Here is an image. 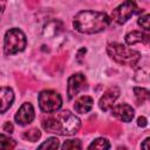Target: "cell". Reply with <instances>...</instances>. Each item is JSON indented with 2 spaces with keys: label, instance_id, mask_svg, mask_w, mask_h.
<instances>
[{
  "label": "cell",
  "instance_id": "6da1fadb",
  "mask_svg": "<svg viewBox=\"0 0 150 150\" xmlns=\"http://www.w3.org/2000/svg\"><path fill=\"white\" fill-rule=\"evenodd\" d=\"M42 128L47 132L63 136L75 135L81 128V121L69 110L56 112L55 115L42 121Z\"/></svg>",
  "mask_w": 150,
  "mask_h": 150
},
{
  "label": "cell",
  "instance_id": "7a4b0ae2",
  "mask_svg": "<svg viewBox=\"0 0 150 150\" xmlns=\"http://www.w3.org/2000/svg\"><path fill=\"white\" fill-rule=\"evenodd\" d=\"M109 18L103 12L82 11L74 16V28L84 34H94L104 30L109 26Z\"/></svg>",
  "mask_w": 150,
  "mask_h": 150
},
{
  "label": "cell",
  "instance_id": "3957f363",
  "mask_svg": "<svg viewBox=\"0 0 150 150\" xmlns=\"http://www.w3.org/2000/svg\"><path fill=\"white\" fill-rule=\"evenodd\" d=\"M107 52L114 61L123 66H135L141 59V54L137 50L130 49L117 42L109 43L107 46Z\"/></svg>",
  "mask_w": 150,
  "mask_h": 150
},
{
  "label": "cell",
  "instance_id": "277c9868",
  "mask_svg": "<svg viewBox=\"0 0 150 150\" xmlns=\"http://www.w3.org/2000/svg\"><path fill=\"white\" fill-rule=\"evenodd\" d=\"M27 45L26 35L19 28H11L6 32L4 40V50L6 55H13L22 52Z\"/></svg>",
  "mask_w": 150,
  "mask_h": 150
},
{
  "label": "cell",
  "instance_id": "5b68a950",
  "mask_svg": "<svg viewBox=\"0 0 150 150\" xmlns=\"http://www.w3.org/2000/svg\"><path fill=\"white\" fill-rule=\"evenodd\" d=\"M39 105L43 112H55L62 105L61 95L54 90H43L39 95Z\"/></svg>",
  "mask_w": 150,
  "mask_h": 150
},
{
  "label": "cell",
  "instance_id": "8992f818",
  "mask_svg": "<svg viewBox=\"0 0 150 150\" xmlns=\"http://www.w3.org/2000/svg\"><path fill=\"white\" fill-rule=\"evenodd\" d=\"M137 5L134 0H125L124 2H122L120 6H117L112 13H111V19L112 21H115L118 25L124 23L125 21H128L136 12H137Z\"/></svg>",
  "mask_w": 150,
  "mask_h": 150
},
{
  "label": "cell",
  "instance_id": "52a82bcc",
  "mask_svg": "<svg viewBox=\"0 0 150 150\" xmlns=\"http://www.w3.org/2000/svg\"><path fill=\"white\" fill-rule=\"evenodd\" d=\"M86 87V77L83 74L77 73L71 75L68 79V86H67V93H68V98L71 100L75 95H77L83 88Z\"/></svg>",
  "mask_w": 150,
  "mask_h": 150
},
{
  "label": "cell",
  "instance_id": "ba28073f",
  "mask_svg": "<svg viewBox=\"0 0 150 150\" xmlns=\"http://www.w3.org/2000/svg\"><path fill=\"white\" fill-rule=\"evenodd\" d=\"M35 117V112H34V108L33 105L29 103V102H26L23 103L19 110L16 111L14 118H15V122L20 125H26V124H29Z\"/></svg>",
  "mask_w": 150,
  "mask_h": 150
},
{
  "label": "cell",
  "instance_id": "9c48e42d",
  "mask_svg": "<svg viewBox=\"0 0 150 150\" xmlns=\"http://www.w3.org/2000/svg\"><path fill=\"white\" fill-rule=\"evenodd\" d=\"M120 96V89L117 87H111L109 88L100 98L98 105L103 111H107L109 108L112 107L114 102L117 100V97Z\"/></svg>",
  "mask_w": 150,
  "mask_h": 150
},
{
  "label": "cell",
  "instance_id": "30bf717a",
  "mask_svg": "<svg viewBox=\"0 0 150 150\" xmlns=\"http://www.w3.org/2000/svg\"><path fill=\"white\" fill-rule=\"evenodd\" d=\"M111 114L122 122H130L134 117V109L131 108V105L122 103L114 107L111 110Z\"/></svg>",
  "mask_w": 150,
  "mask_h": 150
},
{
  "label": "cell",
  "instance_id": "8fae6325",
  "mask_svg": "<svg viewBox=\"0 0 150 150\" xmlns=\"http://www.w3.org/2000/svg\"><path fill=\"white\" fill-rule=\"evenodd\" d=\"M14 101V93L8 87L0 88V114L9 109Z\"/></svg>",
  "mask_w": 150,
  "mask_h": 150
},
{
  "label": "cell",
  "instance_id": "7c38bea8",
  "mask_svg": "<svg viewBox=\"0 0 150 150\" xmlns=\"http://www.w3.org/2000/svg\"><path fill=\"white\" fill-rule=\"evenodd\" d=\"M94 105V100L93 97L88 96V95H83L81 97H79L75 103H74V109L76 112L79 114H84V112H88L91 110Z\"/></svg>",
  "mask_w": 150,
  "mask_h": 150
},
{
  "label": "cell",
  "instance_id": "4fadbf2b",
  "mask_svg": "<svg viewBox=\"0 0 150 150\" xmlns=\"http://www.w3.org/2000/svg\"><path fill=\"white\" fill-rule=\"evenodd\" d=\"M150 39V35L143 32H138V30H132L130 33H128L125 35V42L129 46H132L135 43H148Z\"/></svg>",
  "mask_w": 150,
  "mask_h": 150
},
{
  "label": "cell",
  "instance_id": "5bb4252c",
  "mask_svg": "<svg viewBox=\"0 0 150 150\" xmlns=\"http://www.w3.org/2000/svg\"><path fill=\"white\" fill-rule=\"evenodd\" d=\"M66 59H67V56H64V55L54 57V59L50 61L49 66H48V71H49L50 74H55V73H59V71H60V69L63 67Z\"/></svg>",
  "mask_w": 150,
  "mask_h": 150
},
{
  "label": "cell",
  "instance_id": "9a60e30c",
  "mask_svg": "<svg viewBox=\"0 0 150 150\" xmlns=\"http://www.w3.org/2000/svg\"><path fill=\"white\" fill-rule=\"evenodd\" d=\"M22 137L26 139V141H29V142H36L40 137H41V132L38 128H32L29 130H26L23 134H22Z\"/></svg>",
  "mask_w": 150,
  "mask_h": 150
},
{
  "label": "cell",
  "instance_id": "2e32d148",
  "mask_svg": "<svg viewBox=\"0 0 150 150\" xmlns=\"http://www.w3.org/2000/svg\"><path fill=\"white\" fill-rule=\"evenodd\" d=\"M60 25H61L60 21H50V22H48V23L45 26L43 34L47 35V36H53V35L57 34V33H59L57 26H60Z\"/></svg>",
  "mask_w": 150,
  "mask_h": 150
},
{
  "label": "cell",
  "instance_id": "e0dca14e",
  "mask_svg": "<svg viewBox=\"0 0 150 150\" xmlns=\"http://www.w3.org/2000/svg\"><path fill=\"white\" fill-rule=\"evenodd\" d=\"M16 146V141L6 136V135H0V149H14Z\"/></svg>",
  "mask_w": 150,
  "mask_h": 150
},
{
  "label": "cell",
  "instance_id": "ac0fdd59",
  "mask_svg": "<svg viewBox=\"0 0 150 150\" xmlns=\"http://www.w3.org/2000/svg\"><path fill=\"white\" fill-rule=\"evenodd\" d=\"M134 93H135V96H136V98H137L138 104H139V103H143V102L146 101V100H149L150 94H149V90L145 89V88L135 87V88H134Z\"/></svg>",
  "mask_w": 150,
  "mask_h": 150
},
{
  "label": "cell",
  "instance_id": "d6986e66",
  "mask_svg": "<svg viewBox=\"0 0 150 150\" xmlns=\"http://www.w3.org/2000/svg\"><path fill=\"white\" fill-rule=\"evenodd\" d=\"M60 146V142L56 137H50L46 139L43 143L39 145V149H57Z\"/></svg>",
  "mask_w": 150,
  "mask_h": 150
},
{
  "label": "cell",
  "instance_id": "ffe728a7",
  "mask_svg": "<svg viewBox=\"0 0 150 150\" xmlns=\"http://www.w3.org/2000/svg\"><path fill=\"white\" fill-rule=\"evenodd\" d=\"M88 148L89 149H109L110 148V144H109V142L105 138L101 137V138L95 139L91 144H89Z\"/></svg>",
  "mask_w": 150,
  "mask_h": 150
},
{
  "label": "cell",
  "instance_id": "44dd1931",
  "mask_svg": "<svg viewBox=\"0 0 150 150\" xmlns=\"http://www.w3.org/2000/svg\"><path fill=\"white\" fill-rule=\"evenodd\" d=\"M61 148L63 150H67V149H81L82 144H81L80 139H69V141H66L61 145Z\"/></svg>",
  "mask_w": 150,
  "mask_h": 150
},
{
  "label": "cell",
  "instance_id": "7402d4cb",
  "mask_svg": "<svg viewBox=\"0 0 150 150\" xmlns=\"http://www.w3.org/2000/svg\"><path fill=\"white\" fill-rule=\"evenodd\" d=\"M138 25L142 28H144L145 30H149L150 29L149 28V14L148 13H144L143 15H141L138 18Z\"/></svg>",
  "mask_w": 150,
  "mask_h": 150
},
{
  "label": "cell",
  "instance_id": "603a6c76",
  "mask_svg": "<svg viewBox=\"0 0 150 150\" xmlns=\"http://www.w3.org/2000/svg\"><path fill=\"white\" fill-rule=\"evenodd\" d=\"M2 129H4V131H6V132H13V124L11 123V122H5V124H4V127H2Z\"/></svg>",
  "mask_w": 150,
  "mask_h": 150
},
{
  "label": "cell",
  "instance_id": "cb8c5ba5",
  "mask_svg": "<svg viewBox=\"0 0 150 150\" xmlns=\"http://www.w3.org/2000/svg\"><path fill=\"white\" fill-rule=\"evenodd\" d=\"M137 124H138V127H142V128H144V127H146V124H148V121H146V118H145V117L141 116V117H138V120H137Z\"/></svg>",
  "mask_w": 150,
  "mask_h": 150
},
{
  "label": "cell",
  "instance_id": "d4e9b609",
  "mask_svg": "<svg viewBox=\"0 0 150 150\" xmlns=\"http://www.w3.org/2000/svg\"><path fill=\"white\" fill-rule=\"evenodd\" d=\"M149 141H150V138H149V137H146V138L144 139V142L141 144V148H144V149H149V145H148Z\"/></svg>",
  "mask_w": 150,
  "mask_h": 150
},
{
  "label": "cell",
  "instance_id": "484cf974",
  "mask_svg": "<svg viewBox=\"0 0 150 150\" xmlns=\"http://www.w3.org/2000/svg\"><path fill=\"white\" fill-rule=\"evenodd\" d=\"M5 7H6V0H0V8L5 9Z\"/></svg>",
  "mask_w": 150,
  "mask_h": 150
},
{
  "label": "cell",
  "instance_id": "4316f807",
  "mask_svg": "<svg viewBox=\"0 0 150 150\" xmlns=\"http://www.w3.org/2000/svg\"><path fill=\"white\" fill-rule=\"evenodd\" d=\"M2 13H4V9H1V8H0V18H1V15H2Z\"/></svg>",
  "mask_w": 150,
  "mask_h": 150
}]
</instances>
